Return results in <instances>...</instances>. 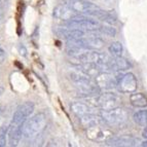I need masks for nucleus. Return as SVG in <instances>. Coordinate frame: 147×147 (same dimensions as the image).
I'll list each match as a JSON object with an SVG mask.
<instances>
[{
  "mask_svg": "<svg viewBox=\"0 0 147 147\" xmlns=\"http://www.w3.org/2000/svg\"><path fill=\"white\" fill-rule=\"evenodd\" d=\"M47 119L44 113H38L28 118L24 123L23 134L26 139H34L40 136L47 129Z\"/></svg>",
  "mask_w": 147,
  "mask_h": 147,
  "instance_id": "f257e3e1",
  "label": "nucleus"
},
{
  "mask_svg": "<svg viewBox=\"0 0 147 147\" xmlns=\"http://www.w3.org/2000/svg\"><path fill=\"white\" fill-rule=\"evenodd\" d=\"M100 115L107 125L110 127H121L129 119V113L125 108L115 107L110 110H101Z\"/></svg>",
  "mask_w": 147,
  "mask_h": 147,
  "instance_id": "f03ea898",
  "label": "nucleus"
},
{
  "mask_svg": "<svg viewBox=\"0 0 147 147\" xmlns=\"http://www.w3.org/2000/svg\"><path fill=\"white\" fill-rule=\"evenodd\" d=\"M91 102L94 107L99 108L101 110H110L119 106L120 99L112 92H104L103 94L100 93L98 96L92 97Z\"/></svg>",
  "mask_w": 147,
  "mask_h": 147,
  "instance_id": "7ed1b4c3",
  "label": "nucleus"
},
{
  "mask_svg": "<svg viewBox=\"0 0 147 147\" xmlns=\"http://www.w3.org/2000/svg\"><path fill=\"white\" fill-rule=\"evenodd\" d=\"M68 5L75 10L79 15H88L92 17H97L99 12L102 10L98 5L94 4L91 1L88 0H68Z\"/></svg>",
  "mask_w": 147,
  "mask_h": 147,
  "instance_id": "20e7f679",
  "label": "nucleus"
},
{
  "mask_svg": "<svg viewBox=\"0 0 147 147\" xmlns=\"http://www.w3.org/2000/svg\"><path fill=\"white\" fill-rule=\"evenodd\" d=\"M117 86L116 88L118 92L123 94H132L136 92L138 88V80L136 76L132 72H127L125 74H119L116 76Z\"/></svg>",
  "mask_w": 147,
  "mask_h": 147,
  "instance_id": "39448f33",
  "label": "nucleus"
},
{
  "mask_svg": "<svg viewBox=\"0 0 147 147\" xmlns=\"http://www.w3.org/2000/svg\"><path fill=\"white\" fill-rule=\"evenodd\" d=\"M105 125L106 123L104 121L86 129V137L94 142H107L112 137V133L105 127Z\"/></svg>",
  "mask_w": 147,
  "mask_h": 147,
  "instance_id": "423d86ee",
  "label": "nucleus"
},
{
  "mask_svg": "<svg viewBox=\"0 0 147 147\" xmlns=\"http://www.w3.org/2000/svg\"><path fill=\"white\" fill-rule=\"evenodd\" d=\"M66 25L70 28H75V29L82 30V31L92 32L95 30H98L99 23L93 19V18L86 17L84 15H79L77 18L70 20L66 23Z\"/></svg>",
  "mask_w": 147,
  "mask_h": 147,
  "instance_id": "0eeeda50",
  "label": "nucleus"
},
{
  "mask_svg": "<svg viewBox=\"0 0 147 147\" xmlns=\"http://www.w3.org/2000/svg\"><path fill=\"white\" fill-rule=\"evenodd\" d=\"M33 111H34V104H33V102L27 101V102L21 104L17 108V110L15 111V113H13V116H12L10 125L24 127L25 121L33 113Z\"/></svg>",
  "mask_w": 147,
  "mask_h": 147,
  "instance_id": "6e6552de",
  "label": "nucleus"
},
{
  "mask_svg": "<svg viewBox=\"0 0 147 147\" xmlns=\"http://www.w3.org/2000/svg\"><path fill=\"white\" fill-rule=\"evenodd\" d=\"M75 86L78 94L80 96H82L84 98L98 96L101 93L100 88L97 84V82L95 80H93V78H88L86 79V80L75 82Z\"/></svg>",
  "mask_w": 147,
  "mask_h": 147,
  "instance_id": "1a4fd4ad",
  "label": "nucleus"
},
{
  "mask_svg": "<svg viewBox=\"0 0 147 147\" xmlns=\"http://www.w3.org/2000/svg\"><path fill=\"white\" fill-rule=\"evenodd\" d=\"M95 81L97 82L101 91L104 92H112L117 86L116 77L107 72H101L100 74H98L95 77Z\"/></svg>",
  "mask_w": 147,
  "mask_h": 147,
  "instance_id": "9d476101",
  "label": "nucleus"
},
{
  "mask_svg": "<svg viewBox=\"0 0 147 147\" xmlns=\"http://www.w3.org/2000/svg\"><path fill=\"white\" fill-rule=\"evenodd\" d=\"M53 16L58 20L65 21L68 22L70 20H73L75 18H77L79 16V13L72 9L70 6L68 5V3H63V4L57 5L56 7L53 10Z\"/></svg>",
  "mask_w": 147,
  "mask_h": 147,
  "instance_id": "9b49d317",
  "label": "nucleus"
},
{
  "mask_svg": "<svg viewBox=\"0 0 147 147\" xmlns=\"http://www.w3.org/2000/svg\"><path fill=\"white\" fill-rule=\"evenodd\" d=\"M105 68L111 71H125L129 69L132 68V64L130 61H127L123 57H113V58H109L107 64H106Z\"/></svg>",
  "mask_w": 147,
  "mask_h": 147,
  "instance_id": "f8f14e48",
  "label": "nucleus"
},
{
  "mask_svg": "<svg viewBox=\"0 0 147 147\" xmlns=\"http://www.w3.org/2000/svg\"><path fill=\"white\" fill-rule=\"evenodd\" d=\"M108 146H115V147H132L137 146L139 143L138 138H134L133 136H119V137H111L107 142Z\"/></svg>",
  "mask_w": 147,
  "mask_h": 147,
  "instance_id": "ddd939ff",
  "label": "nucleus"
},
{
  "mask_svg": "<svg viewBox=\"0 0 147 147\" xmlns=\"http://www.w3.org/2000/svg\"><path fill=\"white\" fill-rule=\"evenodd\" d=\"M70 109L77 117L80 118L84 115L91 114V113H95L96 108L92 107L86 101H76L70 105Z\"/></svg>",
  "mask_w": 147,
  "mask_h": 147,
  "instance_id": "4468645a",
  "label": "nucleus"
},
{
  "mask_svg": "<svg viewBox=\"0 0 147 147\" xmlns=\"http://www.w3.org/2000/svg\"><path fill=\"white\" fill-rule=\"evenodd\" d=\"M56 32L59 36H62L66 40L77 39V38H81V37L84 36V32L82 30L70 28L68 26L67 27H59Z\"/></svg>",
  "mask_w": 147,
  "mask_h": 147,
  "instance_id": "2eb2a0df",
  "label": "nucleus"
},
{
  "mask_svg": "<svg viewBox=\"0 0 147 147\" xmlns=\"http://www.w3.org/2000/svg\"><path fill=\"white\" fill-rule=\"evenodd\" d=\"M23 127H24L9 125L7 136H8V143H9L10 146H17V145L21 142L22 138L24 137Z\"/></svg>",
  "mask_w": 147,
  "mask_h": 147,
  "instance_id": "dca6fc26",
  "label": "nucleus"
},
{
  "mask_svg": "<svg viewBox=\"0 0 147 147\" xmlns=\"http://www.w3.org/2000/svg\"><path fill=\"white\" fill-rule=\"evenodd\" d=\"M76 68H78L79 70L84 72L86 75H88L92 78H95L96 76L102 72L101 71V67L99 66L98 64L88 63V62H86V63H78L76 65Z\"/></svg>",
  "mask_w": 147,
  "mask_h": 147,
  "instance_id": "f3484780",
  "label": "nucleus"
},
{
  "mask_svg": "<svg viewBox=\"0 0 147 147\" xmlns=\"http://www.w3.org/2000/svg\"><path fill=\"white\" fill-rule=\"evenodd\" d=\"M130 103L136 108L147 107V97L143 93L134 92L130 95Z\"/></svg>",
  "mask_w": 147,
  "mask_h": 147,
  "instance_id": "a211bd4d",
  "label": "nucleus"
},
{
  "mask_svg": "<svg viewBox=\"0 0 147 147\" xmlns=\"http://www.w3.org/2000/svg\"><path fill=\"white\" fill-rule=\"evenodd\" d=\"M84 38L86 40V44H88V49H97L98 51V49H101L104 47L103 39L100 36H98V35L91 34L86 37L84 36Z\"/></svg>",
  "mask_w": 147,
  "mask_h": 147,
  "instance_id": "6ab92c4d",
  "label": "nucleus"
},
{
  "mask_svg": "<svg viewBox=\"0 0 147 147\" xmlns=\"http://www.w3.org/2000/svg\"><path fill=\"white\" fill-rule=\"evenodd\" d=\"M133 120L140 127H146L147 125V109L145 110H139L134 113Z\"/></svg>",
  "mask_w": 147,
  "mask_h": 147,
  "instance_id": "aec40b11",
  "label": "nucleus"
},
{
  "mask_svg": "<svg viewBox=\"0 0 147 147\" xmlns=\"http://www.w3.org/2000/svg\"><path fill=\"white\" fill-rule=\"evenodd\" d=\"M96 18H98L99 20L103 21V22L107 23V24H114L116 22V16L113 12L108 11V10L102 9Z\"/></svg>",
  "mask_w": 147,
  "mask_h": 147,
  "instance_id": "412c9836",
  "label": "nucleus"
},
{
  "mask_svg": "<svg viewBox=\"0 0 147 147\" xmlns=\"http://www.w3.org/2000/svg\"><path fill=\"white\" fill-rule=\"evenodd\" d=\"M108 52L112 57H120L123 53V45L120 41H114L109 45Z\"/></svg>",
  "mask_w": 147,
  "mask_h": 147,
  "instance_id": "4be33fe9",
  "label": "nucleus"
},
{
  "mask_svg": "<svg viewBox=\"0 0 147 147\" xmlns=\"http://www.w3.org/2000/svg\"><path fill=\"white\" fill-rule=\"evenodd\" d=\"M98 31L103 35L108 37H115L116 36V29L110 25H100L98 28Z\"/></svg>",
  "mask_w": 147,
  "mask_h": 147,
  "instance_id": "5701e85b",
  "label": "nucleus"
},
{
  "mask_svg": "<svg viewBox=\"0 0 147 147\" xmlns=\"http://www.w3.org/2000/svg\"><path fill=\"white\" fill-rule=\"evenodd\" d=\"M8 127L2 129L0 131V147H4L6 145V136H7Z\"/></svg>",
  "mask_w": 147,
  "mask_h": 147,
  "instance_id": "b1692460",
  "label": "nucleus"
},
{
  "mask_svg": "<svg viewBox=\"0 0 147 147\" xmlns=\"http://www.w3.org/2000/svg\"><path fill=\"white\" fill-rule=\"evenodd\" d=\"M19 49H20L21 56L25 57L26 55H27V49H26V47H24V44H20V47H19Z\"/></svg>",
  "mask_w": 147,
  "mask_h": 147,
  "instance_id": "393cba45",
  "label": "nucleus"
},
{
  "mask_svg": "<svg viewBox=\"0 0 147 147\" xmlns=\"http://www.w3.org/2000/svg\"><path fill=\"white\" fill-rule=\"evenodd\" d=\"M4 59H5V53H4V51L0 47V64L3 63Z\"/></svg>",
  "mask_w": 147,
  "mask_h": 147,
  "instance_id": "a878e982",
  "label": "nucleus"
},
{
  "mask_svg": "<svg viewBox=\"0 0 147 147\" xmlns=\"http://www.w3.org/2000/svg\"><path fill=\"white\" fill-rule=\"evenodd\" d=\"M142 137L144 138V139H147V125L144 127V130H143V132H142Z\"/></svg>",
  "mask_w": 147,
  "mask_h": 147,
  "instance_id": "bb28decb",
  "label": "nucleus"
},
{
  "mask_svg": "<svg viewBox=\"0 0 147 147\" xmlns=\"http://www.w3.org/2000/svg\"><path fill=\"white\" fill-rule=\"evenodd\" d=\"M140 145H141L142 147H147V139L145 140V141H143V142H141V144Z\"/></svg>",
  "mask_w": 147,
  "mask_h": 147,
  "instance_id": "cd10ccee",
  "label": "nucleus"
}]
</instances>
